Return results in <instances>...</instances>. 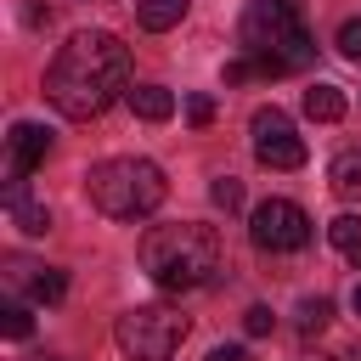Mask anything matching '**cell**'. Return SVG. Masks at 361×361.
<instances>
[{
  "mask_svg": "<svg viewBox=\"0 0 361 361\" xmlns=\"http://www.w3.org/2000/svg\"><path fill=\"white\" fill-rule=\"evenodd\" d=\"M6 147H11L6 180H28V175H34L39 164H45V152H51V130H45V124H11Z\"/></svg>",
  "mask_w": 361,
  "mask_h": 361,
  "instance_id": "8",
  "label": "cell"
},
{
  "mask_svg": "<svg viewBox=\"0 0 361 361\" xmlns=\"http://www.w3.org/2000/svg\"><path fill=\"white\" fill-rule=\"evenodd\" d=\"M271 327H276V316H271V305H248V310H243V333H248V338H265Z\"/></svg>",
  "mask_w": 361,
  "mask_h": 361,
  "instance_id": "19",
  "label": "cell"
},
{
  "mask_svg": "<svg viewBox=\"0 0 361 361\" xmlns=\"http://www.w3.org/2000/svg\"><path fill=\"white\" fill-rule=\"evenodd\" d=\"M226 248L220 231L203 220H175V226H152L141 237V271L164 288V293H192L203 282H214Z\"/></svg>",
  "mask_w": 361,
  "mask_h": 361,
  "instance_id": "2",
  "label": "cell"
},
{
  "mask_svg": "<svg viewBox=\"0 0 361 361\" xmlns=\"http://www.w3.org/2000/svg\"><path fill=\"white\" fill-rule=\"evenodd\" d=\"M327 237H333V248H338L350 265H361V220H355V214H338V220H327Z\"/></svg>",
  "mask_w": 361,
  "mask_h": 361,
  "instance_id": "14",
  "label": "cell"
},
{
  "mask_svg": "<svg viewBox=\"0 0 361 361\" xmlns=\"http://www.w3.org/2000/svg\"><path fill=\"white\" fill-rule=\"evenodd\" d=\"M248 130H254V158L265 169H299L305 164V141L293 135V118L282 107H259Z\"/></svg>",
  "mask_w": 361,
  "mask_h": 361,
  "instance_id": "7",
  "label": "cell"
},
{
  "mask_svg": "<svg viewBox=\"0 0 361 361\" xmlns=\"http://www.w3.org/2000/svg\"><path fill=\"white\" fill-rule=\"evenodd\" d=\"M305 118H316V124L344 118V90H338V85H310V90H305Z\"/></svg>",
  "mask_w": 361,
  "mask_h": 361,
  "instance_id": "12",
  "label": "cell"
},
{
  "mask_svg": "<svg viewBox=\"0 0 361 361\" xmlns=\"http://www.w3.org/2000/svg\"><path fill=\"white\" fill-rule=\"evenodd\" d=\"M45 96L62 118H102L118 96H130V45L107 28H79L45 68Z\"/></svg>",
  "mask_w": 361,
  "mask_h": 361,
  "instance_id": "1",
  "label": "cell"
},
{
  "mask_svg": "<svg viewBox=\"0 0 361 361\" xmlns=\"http://www.w3.org/2000/svg\"><path fill=\"white\" fill-rule=\"evenodd\" d=\"M248 237H254V248H265V254H293V248L310 243V214H305L293 197H265V203L248 214Z\"/></svg>",
  "mask_w": 361,
  "mask_h": 361,
  "instance_id": "6",
  "label": "cell"
},
{
  "mask_svg": "<svg viewBox=\"0 0 361 361\" xmlns=\"http://www.w3.org/2000/svg\"><path fill=\"white\" fill-rule=\"evenodd\" d=\"M209 361H248V355H243L237 344H214V350H209Z\"/></svg>",
  "mask_w": 361,
  "mask_h": 361,
  "instance_id": "23",
  "label": "cell"
},
{
  "mask_svg": "<svg viewBox=\"0 0 361 361\" xmlns=\"http://www.w3.org/2000/svg\"><path fill=\"white\" fill-rule=\"evenodd\" d=\"M186 6H192V0H135V23H141L147 34H169V28L186 17Z\"/></svg>",
  "mask_w": 361,
  "mask_h": 361,
  "instance_id": "10",
  "label": "cell"
},
{
  "mask_svg": "<svg viewBox=\"0 0 361 361\" xmlns=\"http://www.w3.org/2000/svg\"><path fill=\"white\" fill-rule=\"evenodd\" d=\"M293 316H299V333H322V327L333 322V299H322V293H316V299H299Z\"/></svg>",
  "mask_w": 361,
  "mask_h": 361,
  "instance_id": "16",
  "label": "cell"
},
{
  "mask_svg": "<svg viewBox=\"0 0 361 361\" xmlns=\"http://www.w3.org/2000/svg\"><path fill=\"white\" fill-rule=\"evenodd\" d=\"M299 361H333V355H299Z\"/></svg>",
  "mask_w": 361,
  "mask_h": 361,
  "instance_id": "25",
  "label": "cell"
},
{
  "mask_svg": "<svg viewBox=\"0 0 361 361\" xmlns=\"http://www.w3.org/2000/svg\"><path fill=\"white\" fill-rule=\"evenodd\" d=\"M130 107H135V118H147V124H164V118L175 113V96H169L164 85H135V90H130Z\"/></svg>",
  "mask_w": 361,
  "mask_h": 361,
  "instance_id": "11",
  "label": "cell"
},
{
  "mask_svg": "<svg viewBox=\"0 0 361 361\" xmlns=\"http://www.w3.org/2000/svg\"><path fill=\"white\" fill-rule=\"evenodd\" d=\"M164 169L152 158H102L85 169V197L107 214V220H141L164 203Z\"/></svg>",
  "mask_w": 361,
  "mask_h": 361,
  "instance_id": "3",
  "label": "cell"
},
{
  "mask_svg": "<svg viewBox=\"0 0 361 361\" xmlns=\"http://www.w3.org/2000/svg\"><path fill=\"white\" fill-rule=\"evenodd\" d=\"M243 45H248V56H271V62H282L288 73L316 56L299 0H254V6L243 11Z\"/></svg>",
  "mask_w": 361,
  "mask_h": 361,
  "instance_id": "4",
  "label": "cell"
},
{
  "mask_svg": "<svg viewBox=\"0 0 361 361\" xmlns=\"http://www.w3.org/2000/svg\"><path fill=\"white\" fill-rule=\"evenodd\" d=\"M209 197H214V209L237 214V209H243V180H237V175H220V180L209 186Z\"/></svg>",
  "mask_w": 361,
  "mask_h": 361,
  "instance_id": "17",
  "label": "cell"
},
{
  "mask_svg": "<svg viewBox=\"0 0 361 361\" xmlns=\"http://www.w3.org/2000/svg\"><path fill=\"white\" fill-rule=\"evenodd\" d=\"M113 338H118V350L130 361H169L180 350V338H186V316L169 310V305H135V310L118 316Z\"/></svg>",
  "mask_w": 361,
  "mask_h": 361,
  "instance_id": "5",
  "label": "cell"
},
{
  "mask_svg": "<svg viewBox=\"0 0 361 361\" xmlns=\"http://www.w3.org/2000/svg\"><path fill=\"white\" fill-rule=\"evenodd\" d=\"M186 118H192V124L203 130V124L214 118V102H209V96H192V102H186Z\"/></svg>",
  "mask_w": 361,
  "mask_h": 361,
  "instance_id": "21",
  "label": "cell"
},
{
  "mask_svg": "<svg viewBox=\"0 0 361 361\" xmlns=\"http://www.w3.org/2000/svg\"><path fill=\"white\" fill-rule=\"evenodd\" d=\"M350 305H355V316H361V282H355V293H350Z\"/></svg>",
  "mask_w": 361,
  "mask_h": 361,
  "instance_id": "24",
  "label": "cell"
},
{
  "mask_svg": "<svg viewBox=\"0 0 361 361\" xmlns=\"http://www.w3.org/2000/svg\"><path fill=\"white\" fill-rule=\"evenodd\" d=\"M0 333H6V338H28V333H34L28 305H6V310H0Z\"/></svg>",
  "mask_w": 361,
  "mask_h": 361,
  "instance_id": "18",
  "label": "cell"
},
{
  "mask_svg": "<svg viewBox=\"0 0 361 361\" xmlns=\"http://www.w3.org/2000/svg\"><path fill=\"white\" fill-rule=\"evenodd\" d=\"M327 180H333V192H338V197H361V147H344V152L333 158Z\"/></svg>",
  "mask_w": 361,
  "mask_h": 361,
  "instance_id": "13",
  "label": "cell"
},
{
  "mask_svg": "<svg viewBox=\"0 0 361 361\" xmlns=\"http://www.w3.org/2000/svg\"><path fill=\"white\" fill-rule=\"evenodd\" d=\"M338 51H344L350 62H361V17H350V23L338 28Z\"/></svg>",
  "mask_w": 361,
  "mask_h": 361,
  "instance_id": "20",
  "label": "cell"
},
{
  "mask_svg": "<svg viewBox=\"0 0 361 361\" xmlns=\"http://www.w3.org/2000/svg\"><path fill=\"white\" fill-rule=\"evenodd\" d=\"M6 214H11V226H17L23 237H45V231H51L45 203H28V197H23V203H17V209H6Z\"/></svg>",
  "mask_w": 361,
  "mask_h": 361,
  "instance_id": "15",
  "label": "cell"
},
{
  "mask_svg": "<svg viewBox=\"0 0 361 361\" xmlns=\"http://www.w3.org/2000/svg\"><path fill=\"white\" fill-rule=\"evenodd\" d=\"M11 282H23L39 305H62V293H68V271H56V265H23V259H11Z\"/></svg>",
  "mask_w": 361,
  "mask_h": 361,
  "instance_id": "9",
  "label": "cell"
},
{
  "mask_svg": "<svg viewBox=\"0 0 361 361\" xmlns=\"http://www.w3.org/2000/svg\"><path fill=\"white\" fill-rule=\"evenodd\" d=\"M243 79H254V62H248V56L226 62V85H243Z\"/></svg>",
  "mask_w": 361,
  "mask_h": 361,
  "instance_id": "22",
  "label": "cell"
}]
</instances>
